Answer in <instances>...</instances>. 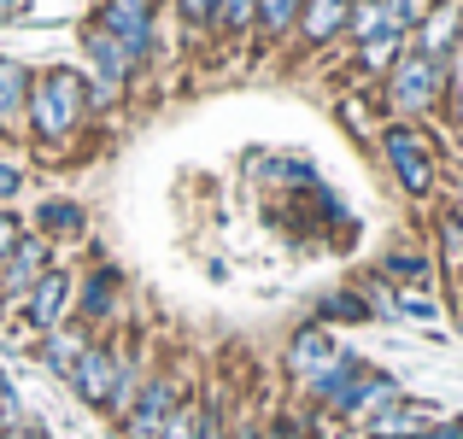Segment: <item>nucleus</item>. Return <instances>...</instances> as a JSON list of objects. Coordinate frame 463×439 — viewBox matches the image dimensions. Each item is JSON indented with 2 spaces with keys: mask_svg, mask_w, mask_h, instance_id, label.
Returning a JSON list of instances; mask_svg holds the SVG:
<instances>
[{
  "mask_svg": "<svg viewBox=\"0 0 463 439\" xmlns=\"http://www.w3.org/2000/svg\"><path fill=\"white\" fill-rule=\"evenodd\" d=\"M89 77L77 65H47L42 77H30V106H24V129L42 146H65L89 124Z\"/></svg>",
  "mask_w": 463,
  "mask_h": 439,
  "instance_id": "1",
  "label": "nucleus"
},
{
  "mask_svg": "<svg viewBox=\"0 0 463 439\" xmlns=\"http://www.w3.org/2000/svg\"><path fill=\"white\" fill-rule=\"evenodd\" d=\"M440 94H446V65L422 59L417 47L405 42L399 65L382 77V106H387V117H393V124H422V117L440 112Z\"/></svg>",
  "mask_w": 463,
  "mask_h": 439,
  "instance_id": "2",
  "label": "nucleus"
},
{
  "mask_svg": "<svg viewBox=\"0 0 463 439\" xmlns=\"http://www.w3.org/2000/svg\"><path fill=\"white\" fill-rule=\"evenodd\" d=\"M375 146H382L387 170H393V182L411 193V200H429L434 182H440V164H434V141L422 124H387L382 135H375Z\"/></svg>",
  "mask_w": 463,
  "mask_h": 439,
  "instance_id": "3",
  "label": "nucleus"
},
{
  "mask_svg": "<svg viewBox=\"0 0 463 439\" xmlns=\"http://www.w3.org/2000/svg\"><path fill=\"white\" fill-rule=\"evenodd\" d=\"M94 23H100L106 35H118L136 65L153 59V47H158V6H147V0H100V6H94Z\"/></svg>",
  "mask_w": 463,
  "mask_h": 439,
  "instance_id": "4",
  "label": "nucleus"
},
{
  "mask_svg": "<svg viewBox=\"0 0 463 439\" xmlns=\"http://www.w3.org/2000/svg\"><path fill=\"white\" fill-rule=\"evenodd\" d=\"M47 270H53V240L24 235L18 247L0 258V311H18V304L30 299V287L42 282Z\"/></svg>",
  "mask_w": 463,
  "mask_h": 439,
  "instance_id": "5",
  "label": "nucleus"
},
{
  "mask_svg": "<svg viewBox=\"0 0 463 439\" xmlns=\"http://www.w3.org/2000/svg\"><path fill=\"white\" fill-rule=\"evenodd\" d=\"M182 381L170 369H153L147 381H141V393H136V405H129V416L118 422V428H124V439H158V428H165L170 422V410L182 405Z\"/></svg>",
  "mask_w": 463,
  "mask_h": 439,
  "instance_id": "6",
  "label": "nucleus"
},
{
  "mask_svg": "<svg viewBox=\"0 0 463 439\" xmlns=\"http://www.w3.org/2000/svg\"><path fill=\"white\" fill-rule=\"evenodd\" d=\"M71 304H77V276L53 264V270L30 287V299L18 304V316H24V328H30V334H53V328H65Z\"/></svg>",
  "mask_w": 463,
  "mask_h": 439,
  "instance_id": "7",
  "label": "nucleus"
},
{
  "mask_svg": "<svg viewBox=\"0 0 463 439\" xmlns=\"http://www.w3.org/2000/svg\"><path fill=\"white\" fill-rule=\"evenodd\" d=\"M458 42H463V0H429L422 23L411 30V47L422 59H434V65H446L458 53Z\"/></svg>",
  "mask_w": 463,
  "mask_h": 439,
  "instance_id": "8",
  "label": "nucleus"
},
{
  "mask_svg": "<svg viewBox=\"0 0 463 439\" xmlns=\"http://www.w3.org/2000/svg\"><path fill=\"white\" fill-rule=\"evenodd\" d=\"M118 369H124V351L106 346V340H89V351H82L77 369H71V387L82 393V405L106 410L112 405V387H118Z\"/></svg>",
  "mask_w": 463,
  "mask_h": 439,
  "instance_id": "9",
  "label": "nucleus"
},
{
  "mask_svg": "<svg viewBox=\"0 0 463 439\" xmlns=\"http://www.w3.org/2000/svg\"><path fill=\"white\" fill-rule=\"evenodd\" d=\"M335 358H340V340L328 334L323 322H306V328H299L294 340H288V351H282L288 375H294L299 387H311V381H317V375H323V369H328Z\"/></svg>",
  "mask_w": 463,
  "mask_h": 439,
  "instance_id": "10",
  "label": "nucleus"
},
{
  "mask_svg": "<svg viewBox=\"0 0 463 439\" xmlns=\"http://www.w3.org/2000/svg\"><path fill=\"white\" fill-rule=\"evenodd\" d=\"M399 398H405V387H399L387 369H364L358 381L346 387V398L335 405V416H346V422H370V416H382L387 405H399Z\"/></svg>",
  "mask_w": 463,
  "mask_h": 439,
  "instance_id": "11",
  "label": "nucleus"
},
{
  "mask_svg": "<svg viewBox=\"0 0 463 439\" xmlns=\"http://www.w3.org/2000/svg\"><path fill=\"white\" fill-rule=\"evenodd\" d=\"M346 18H352V0H306L294 42H299V47H317V53H323V47L346 42Z\"/></svg>",
  "mask_w": 463,
  "mask_h": 439,
  "instance_id": "12",
  "label": "nucleus"
},
{
  "mask_svg": "<svg viewBox=\"0 0 463 439\" xmlns=\"http://www.w3.org/2000/svg\"><path fill=\"white\" fill-rule=\"evenodd\" d=\"M434 428V410L429 405H387L382 416H370V422H358V439H422Z\"/></svg>",
  "mask_w": 463,
  "mask_h": 439,
  "instance_id": "13",
  "label": "nucleus"
},
{
  "mask_svg": "<svg viewBox=\"0 0 463 439\" xmlns=\"http://www.w3.org/2000/svg\"><path fill=\"white\" fill-rule=\"evenodd\" d=\"M118 287H124V276H118L112 264H100V270H89V276H82V287H77V304H71V311L82 316V328L106 322V316L118 311Z\"/></svg>",
  "mask_w": 463,
  "mask_h": 439,
  "instance_id": "14",
  "label": "nucleus"
},
{
  "mask_svg": "<svg viewBox=\"0 0 463 439\" xmlns=\"http://www.w3.org/2000/svg\"><path fill=\"white\" fill-rule=\"evenodd\" d=\"M375 276H382V282H393V287H405V293H429L434 258H429L422 247H393L382 264H375Z\"/></svg>",
  "mask_w": 463,
  "mask_h": 439,
  "instance_id": "15",
  "label": "nucleus"
},
{
  "mask_svg": "<svg viewBox=\"0 0 463 439\" xmlns=\"http://www.w3.org/2000/svg\"><path fill=\"white\" fill-rule=\"evenodd\" d=\"M364 369H370V363H364L358 351H340V358H335V363H328V369H323V375H317V381L306 387V398H311L317 410H335L340 398H346V387L358 381Z\"/></svg>",
  "mask_w": 463,
  "mask_h": 439,
  "instance_id": "16",
  "label": "nucleus"
},
{
  "mask_svg": "<svg viewBox=\"0 0 463 439\" xmlns=\"http://www.w3.org/2000/svg\"><path fill=\"white\" fill-rule=\"evenodd\" d=\"M35 235L42 240H82L89 235V211L77 200H42L35 205Z\"/></svg>",
  "mask_w": 463,
  "mask_h": 439,
  "instance_id": "17",
  "label": "nucleus"
},
{
  "mask_svg": "<svg viewBox=\"0 0 463 439\" xmlns=\"http://www.w3.org/2000/svg\"><path fill=\"white\" fill-rule=\"evenodd\" d=\"M299 12H306V0H259V23H252V42H259V47H282V42H294Z\"/></svg>",
  "mask_w": 463,
  "mask_h": 439,
  "instance_id": "18",
  "label": "nucleus"
},
{
  "mask_svg": "<svg viewBox=\"0 0 463 439\" xmlns=\"http://www.w3.org/2000/svg\"><path fill=\"white\" fill-rule=\"evenodd\" d=\"M89 340H94L89 328H53V334H42V363H47L53 375H65V381H71L77 358L89 351Z\"/></svg>",
  "mask_w": 463,
  "mask_h": 439,
  "instance_id": "19",
  "label": "nucleus"
},
{
  "mask_svg": "<svg viewBox=\"0 0 463 439\" xmlns=\"http://www.w3.org/2000/svg\"><path fill=\"white\" fill-rule=\"evenodd\" d=\"M399 53H405V35H375V42L352 47V65H358V77H364V82H382L387 70L399 65Z\"/></svg>",
  "mask_w": 463,
  "mask_h": 439,
  "instance_id": "20",
  "label": "nucleus"
},
{
  "mask_svg": "<svg viewBox=\"0 0 463 439\" xmlns=\"http://www.w3.org/2000/svg\"><path fill=\"white\" fill-rule=\"evenodd\" d=\"M24 106H30V70L6 59V65H0V129H18Z\"/></svg>",
  "mask_w": 463,
  "mask_h": 439,
  "instance_id": "21",
  "label": "nucleus"
},
{
  "mask_svg": "<svg viewBox=\"0 0 463 439\" xmlns=\"http://www.w3.org/2000/svg\"><path fill=\"white\" fill-rule=\"evenodd\" d=\"M252 23H259V0H223L212 35H223V42H252Z\"/></svg>",
  "mask_w": 463,
  "mask_h": 439,
  "instance_id": "22",
  "label": "nucleus"
},
{
  "mask_svg": "<svg viewBox=\"0 0 463 439\" xmlns=\"http://www.w3.org/2000/svg\"><path fill=\"white\" fill-rule=\"evenodd\" d=\"M375 35H393V30H387V12H382V0H352L346 42H352V47H364V42H375Z\"/></svg>",
  "mask_w": 463,
  "mask_h": 439,
  "instance_id": "23",
  "label": "nucleus"
},
{
  "mask_svg": "<svg viewBox=\"0 0 463 439\" xmlns=\"http://www.w3.org/2000/svg\"><path fill=\"white\" fill-rule=\"evenodd\" d=\"M370 316V304H364V293H328L323 304H317V322H364Z\"/></svg>",
  "mask_w": 463,
  "mask_h": 439,
  "instance_id": "24",
  "label": "nucleus"
},
{
  "mask_svg": "<svg viewBox=\"0 0 463 439\" xmlns=\"http://www.w3.org/2000/svg\"><path fill=\"white\" fill-rule=\"evenodd\" d=\"M440 112L452 117V129H463V42H458V53L446 59V94H440Z\"/></svg>",
  "mask_w": 463,
  "mask_h": 439,
  "instance_id": "25",
  "label": "nucleus"
},
{
  "mask_svg": "<svg viewBox=\"0 0 463 439\" xmlns=\"http://www.w3.org/2000/svg\"><path fill=\"white\" fill-rule=\"evenodd\" d=\"M382 12H387V30H393V35H405V42H411V30L422 23L429 0H382Z\"/></svg>",
  "mask_w": 463,
  "mask_h": 439,
  "instance_id": "26",
  "label": "nucleus"
},
{
  "mask_svg": "<svg viewBox=\"0 0 463 439\" xmlns=\"http://www.w3.org/2000/svg\"><path fill=\"white\" fill-rule=\"evenodd\" d=\"M158 439H200V398H182L170 410V422L158 428Z\"/></svg>",
  "mask_w": 463,
  "mask_h": 439,
  "instance_id": "27",
  "label": "nucleus"
},
{
  "mask_svg": "<svg viewBox=\"0 0 463 439\" xmlns=\"http://www.w3.org/2000/svg\"><path fill=\"white\" fill-rule=\"evenodd\" d=\"M440 252L452 264V276L463 270V217H440Z\"/></svg>",
  "mask_w": 463,
  "mask_h": 439,
  "instance_id": "28",
  "label": "nucleus"
},
{
  "mask_svg": "<svg viewBox=\"0 0 463 439\" xmlns=\"http://www.w3.org/2000/svg\"><path fill=\"white\" fill-rule=\"evenodd\" d=\"M399 316H405V322H434L440 304H434L429 293H405V287H399Z\"/></svg>",
  "mask_w": 463,
  "mask_h": 439,
  "instance_id": "29",
  "label": "nucleus"
},
{
  "mask_svg": "<svg viewBox=\"0 0 463 439\" xmlns=\"http://www.w3.org/2000/svg\"><path fill=\"white\" fill-rule=\"evenodd\" d=\"M217 6H223V0H176V12H182V23H188V30H212V23H217Z\"/></svg>",
  "mask_w": 463,
  "mask_h": 439,
  "instance_id": "30",
  "label": "nucleus"
},
{
  "mask_svg": "<svg viewBox=\"0 0 463 439\" xmlns=\"http://www.w3.org/2000/svg\"><path fill=\"white\" fill-rule=\"evenodd\" d=\"M200 439H229V422L217 410V398H200Z\"/></svg>",
  "mask_w": 463,
  "mask_h": 439,
  "instance_id": "31",
  "label": "nucleus"
},
{
  "mask_svg": "<svg viewBox=\"0 0 463 439\" xmlns=\"http://www.w3.org/2000/svg\"><path fill=\"white\" fill-rule=\"evenodd\" d=\"M18 193H24V170L12 164V158H0V205L18 200Z\"/></svg>",
  "mask_w": 463,
  "mask_h": 439,
  "instance_id": "32",
  "label": "nucleus"
},
{
  "mask_svg": "<svg viewBox=\"0 0 463 439\" xmlns=\"http://www.w3.org/2000/svg\"><path fill=\"white\" fill-rule=\"evenodd\" d=\"M18 240H24V223H18V217L6 211V205H0V258H6V252L18 247Z\"/></svg>",
  "mask_w": 463,
  "mask_h": 439,
  "instance_id": "33",
  "label": "nucleus"
},
{
  "mask_svg": "<svg viewBox=\"0 0 463 439\" xmlns=\"http://www.w3.org/2000/svg\"><path fill=\"white\" fill-rule=\"evenodd\" d=\"M422 439H463V422H434Z\"/></svg>",
  "mask_w": 463,
  "mask_h": 439,
  "instance_id": "34",
  "label": "nucleus"
},
{
  "mask_svg": "<svg viewBox=\"0 0 463 439\" xmlns=\"http://www.w3.org/2000/svg\"><path fill=\"white\" fill-rule=\"evenodd\" d=\"M0 439H47L35 422H18V428H0Z\"/></svg>",
  "mask_w": 463,
  "mask_h": 439,
  "instance_id": "35",
  "label": "nucleus"
},
{
  "mask_svg": "<svg viewBox=\"0 0 463 439\" xmlns=\"http://www.w3.org/2000/svg\"><path fill=\"white\" fill-rule=\"evenodd\" d=\"M229 439H264V428H252V422H247V428H229Z\"/></svg>",
  "mask_w": 463,
  "mask_h": 439,
  "instance_id": "36",
  "label": "nucleus"
},
{
  "mask_svg": "<svg viewBox=\"0 0 463 439\" xmlns=\"http://www.w3.org/2000/svg\"><path fill=\"white\" fill-rule=\"evenodd\" d=\"M12 393V381H6V369H0V398H6Z\"/></svg>",
  "mask_w": 463,
  "mask_h": 439,
  "instance_id": "37",
  "label": "nucleus"
},
{
  "mask_svg": "<svg viewBox=\"0 0 463 439\" xmlns=\"http://www.w3.org/2000/svg\"><path fill=\"white\" fill-rule=\"evenodd\" d=\"M94 6H100V0H94ZM147 6H165V0H147Z\"/></svg>",
  "mask_w": 463,
  "mask_h": 439,
  "instance_id": "38",
  "label": "nucleus"
},
{
  "mask_svg": "<svg viewBox=\"0 0 463 439\" xmlns=\"http://www.w3.org/2000/svg\"><path fill=\"white\" fill-rule=\"evenodd\" d=\"M458 316H463V293H458Z\"/></svg>",
  "mask_w": 463,
  "mask_h": 439,
  "instance_id": "39",
  "label": "nucleus"
},
{
  "mask_svg": "<svg viewBox=\"0 0 463 439\" xmlns=\"http://www.w3.org/2000/svg\"><path fill=\"white\" fill-rule=\"evenodd\" d=\"M0 65H6V59H0Z\"/></svg>",
  "mask_w": 463,
  "mask_h": 439,
  "instance_id": "40",
  "label": "nucleus"
}]
</instances>
